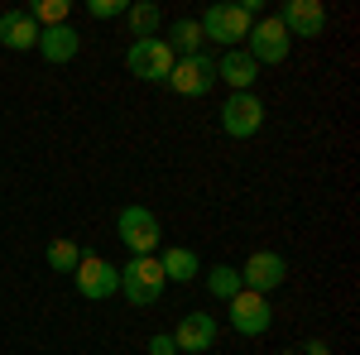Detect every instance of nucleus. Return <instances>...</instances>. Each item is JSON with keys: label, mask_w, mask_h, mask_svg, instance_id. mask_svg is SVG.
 I'll return each mask as SVG.
<instances>
[{"label": "nucleus", "mask_w": 360, "mask_h": 355, "mask_svg": "<svg viewBox=\"0 0 360 355\" xmlns=\"http://www.w3.org/2000/svg\"><path fill=\"white\" fill-rule=\"evenodd\" d=\"M164 269H159V259L154 254H130V264L120 269V293L135 302V307H154V302L164 298Z\"/></svg>", "instance_id": "f257e3e1"}, {"label": "nucleus", "mask_w": 360, "mask_h": 355, "mask_svg": "<svg viewBox=\"0 0 360 355\" xmlns=\"http://www.w3.org/2000/svg\"><path fill=\"white\" fill-rule=\"evenodd\" d=\"M197 25H202V39H217V44H226V49H236V44H245L255 15H250L240 0H226V5H212Z\"/></svg>", "instance_id": "f03ea898"}, {"label": "nucleus", "mask_w": 360, "mask_h": 355, "mask_svg": "<svg viewBox=\"0 0 360 355\" xmlns=\"http://www.w3.org/2000/svg\"><path fill=\"white\" fill-rule=\"evenodd\" d=\"M173 63H178V53L168 49L164 39H135L130 53H125V67H130V77H139V82H168Z\"/></svg>", "instance_id": "7ed1b4c3"}, {"label": "nucleus", "mask_w": 360, "mask_h": 355, "mask_svg": "<svg viewBox=\"0 0 360 355\" xmlns=\"http://www.w3.org/2000/svg\"><path fill=\"white\" fill-rule=\"evenodd\" d=\"M115 235L125 240V250L130 254H154L159 250V240H164V231H159V217L149 212V207H125L120 217H115Z\"/></svg>", "instance_id": "20e7f679"}, {"label": "nucleus", "mask_w": 360, "mask_h": 355, "mask_svg": "<svg viewBox=\"0 0 360 355\" xmlns=\"http://www.w3.org/2000/svg\"><path fill=\"white\" fill-rule=\"evenodd\" d=\"M245 53L255 58V67H274V63H283L288 58V49H293V39H288V29L278 25V15H269V20H255L245 34Z\"/></svg>", "instance_id": "39448f33"}, {"label": "nucleus", "mask_w": 360, "mask_h": 355, "mask_svg": "<svg viewBox=\"0 0 360 355\" xmlns=\"http://www.w3.org/2000/svg\"><path fill=\"white\" fill-rule=\"evenodd\" d=\"M72 278H77V293L86 302H106L111 293H120V269H115L111 259H101V254H82Z\"/></svg>", "instance_id": "423d86ee"}, {"label": "nucleus", "mask_w": 360, "mask_h": 355, "mask_svg": "<svg viewBox=\"0 0 360 355\" xmlns=\"http://www.w3.org/2000/svg\"><path fill=\"white\" fill-rule=\"evenodd\" d=\"M259 125H264V101L255 91H231L221 106V130L231 139H250L259 135Z\"/></svg>", "instance_id": "0eeeda50"}, {"label": "nucleus", "mask_w": 360, "mask_h": 355, "mask_svg": "<svg viewBox=\"0 0 360 355\" xmlns=\"http://www.w3.org/2000/svg\"><path fill=\"white\" fill-rule=\"evenodd\" d=\"M168 86L178 96H207L217 86V58L207 53H193V58H178L173 72H168Z\"/></svg>", "instance_id": "6e6552de"}, {"label": "nucleus", "mask_w": 360, "mask_h": 355, "mask_svg": "<svg viewBox=\"0 0 360 355\" xmlns=\"http://www.w3.org/2000/svg\"><path fill=\"white\" fill-rule=\"evenodd\" d=\"M240 283H245L250 293H274L278 283H288V259L278 250H255L240 264Z\"/></svg>", "instance_id": "1a4fd4ad"}, {"label": "nucleus", "mask_w": 360, "mask_h": 355, "mask_svg": "<svg viewBox=\"0 0 360 355\" xmlns=\"http://www.w3.org/2000/svg\"><path fill=\"white\" fill-rule=\"evenodd\" d=\"M269 322H274V307H269V298H264V293L240 288V293L231 298V327L240 331V336H264V331H269Z\"/></svg>", "instance_id": "9d476101"}, {"label": "nucleus", "mask_w": 360, "mask_h": 355, "mask_svg": "<svg viewBox=\"0 0 360 355\" xmlns=\"http://www.w3.org/2000/svg\"><path fill=\"white\" fill-rule=\"evenodd\" d=\"M278 25L288 29V39H317L327 29V5L322 0H283Z\"/></svg>", "instance_id": "9b49d317"}, {"label": "nucleus", "mask_w": 360, "mask_h": 355, "mask_svg": "<svg viewBox=\"0 0 360 355\" xmlns=\"http://www.w3.org/2000/svg\"><path fill=\"white\" fill-rule=\"evenodd\" d=\"M173 336V346L188 355H207L212 346H217V322L207 317V312H188L183 322H178V331H168Z\"/></svg>", "instance_id": "f8f14e48"}, {"label": "nucleus", "mask_w": 360, "mask_h": 355, "mask_svg": "<svg viewBox=\"0 0 360 355\" xmlns=\"http://www.w3.org/2000/svg\"><path fill=\"white\" fill-rule=\"evenodd\" d=\"M39 34H44V29L29 20V10H5V15H0V44L15 49V53L39 49Z\"/></svg>", "instance_id": "ddd939ff"}, {"label": "nucleus", "mask_w": 360, "mask_h": 355, "mask_svg": "<svg viewBox=\"0 0 360 355\" xmlns=\"http://www.w3.org/2000/svg\"><path fill=\"white\" fill-rule=\"evenodd\" d=\"M77 49H82V34H77L72 25H53V29H44V34H39V53L49 58L53 67L72 63V58H77Z\"/></svg>", "instance_id": "4468645a"}, {"label": "nucleus", "mask_w": 360, "mask_h": 355, "mask_svg": "<svg viewBox=\"0 0 360 355\" xmlns=\"http://www.w3.org/2000/svg\"><path fill=\"white\" fill-rule=\"evenodd\" d=\"M255 77H259V67H255V58H250L245 49H231V53L217 63V82H226L231 91H250Z\"/></svg>", "instance_id": "2eb2a0df"}, {"label": "nucleus", "mask_w": 360, "mask_h": 355, "mask_svg": "<svg viewBox=\"0 0 360 355\" xmlns=\"http://www.w3.org/2000/svg\"><path fill=\"white\" fill-rule=\"evenodd\" d=\"M159 269H164V278H173V283H193V278H197V269H202V259H197L193 250L173 245V250H164Z\"/></svg>", "instance_id": "dca6fc26"}, {"label": "nucleus", "mask_w": 360, "mask_h": 355, "mask_svg": "<svg viewBox=\"0 0 360 355\" xmlns=\"http://www.w3.org/2000/svg\"><path fill=\"white\" fill-rule=\"evenodd\" d=\"M164 44H168L178 58H193V53H202V44H207V39H202V25H197V20H178Z\"/></svg>", "instance_id": "f3484780"}, {"label": "nucleus", "mask_w": 360, "mask_h": 355, "mask_svg": "<svg viewBox=\"0 0 360 355\" xmlns=\"http://www.w3.org/2000/svg\"><path fill=\"white\" fill-rule=\"evenodd\" d=\"M125 20H130V29H135V39H159V5L154 0H135L130 10H125Z\"/></svg>", "instance_id": "a211bd4d"}, {"label": "nucleus", "mask_w": 360, "mask_h": 355, "mask_svg": "<svg viewBox=\"0 0 360 355\" xmlns=\"http://www.w3.org/2000/svg\"><path fill=\"white\" fill-rule=\"evenodd\" d=\"M240 288H245V283H240V269H231V264L207 269V293H212V298H226V302H231Z\"/></svg>", "instance_id": "6ab92c4d"}, {"label": "nucleus", "mask_w": 360, "mask_h": 355, "mask_svg": "<svg viewBox=\"0 0 360 355\" xmlns=\"http://www.w3.org/2000/svg\"><path fill=\"white\" fill-rule=\"evenodd\" d=\"M68 15H72V5H68V0H39V5H29V20H34L39 29L68 25Z\"/></svg>", "instance_id": "aec40b11"}, {"label": "nucleus", "mask_w": 360, "mask_h": 355, "mask_svg": "<svg viewBox=\"0 0 360 355\" xmlns=\"http://www.w3.org/2000/svg\"><path fill=\"white\" fill-rule=\"evenodd\" d=\"M77 259H82V250L72 245V240H53V245H49V269L72 273V269H77Z\"/></svg>", "instance_id": "412c9836"}, {"label": "nucleus", "mask_w": 360, "mask_h": 355, "mask_svg": "<svg viewBox=\"0 0 360 355\" xmlns=\"http://www.w3.org/2000/svg\"><path fill=\"white\" fill-rule=\"evenodd\" d=\"M86 10H91V20H120L130 10V0H91Z\"/></svg>", "instance_id": "4be33fe9"}, {"label": "nucleus", "mask_w": 360, "mask_h": 355, "mask_svg": "<svg viewBox=\"0 0 360 355\" xmlns=\"http://www.w3.org/2000/svg\"><path fill=\"white\" fill-rule=\"evenodd\" d=\"M149 355H178V346H173V336H168V331H159V336H149Z\"/></svg>", "instance_id": "5701e85b"}, {"label": "nucleus", "mask_w": 360, "mask_h": 355, "mask_svg": "<svg viewBox=\"0 0 360 355\" xmlns=\"http://www.w3.org/2000/svg\"><path fill=\"white\" fill-rule=\"evenodd\" d=\"M303 351H307V355H327V351H332V346H327V341H307Z\"/></svg>", "instance_id": "b1692460"}]
</instances>
